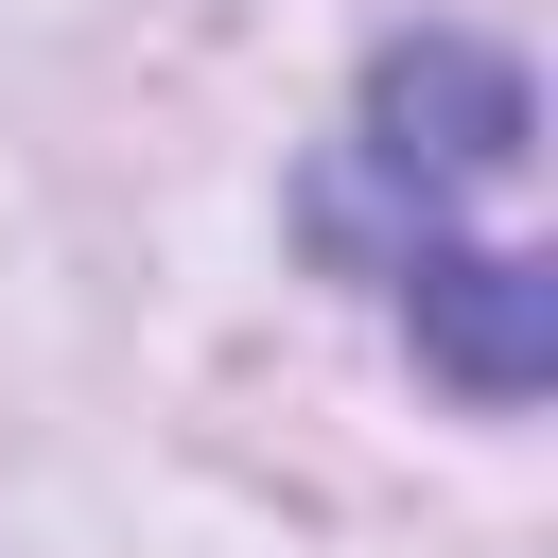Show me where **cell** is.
Instances as JSON below:
<instances>
[{"label": "cell", "mask_w": 558, "mask_h": 558, "mask_svg": "<svg viewBox=\"0 0 558 558\" xmlns=\"http://www.w3.org/2000/svg\"><path fill=\"white\" fill-rule=\"evenodd\" d=\"M349 192H384V279L418 314V349L471 384V401H523L541 349H558V279H541V227H523V70L488 35H418L366 70V122H349Z\"/></svg>", "instance_id": "cell-1"}]
</instances>
